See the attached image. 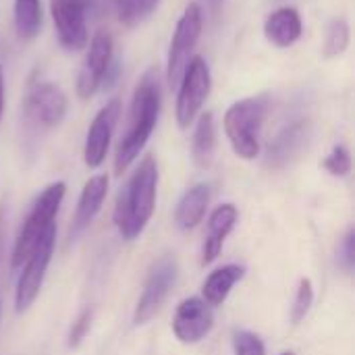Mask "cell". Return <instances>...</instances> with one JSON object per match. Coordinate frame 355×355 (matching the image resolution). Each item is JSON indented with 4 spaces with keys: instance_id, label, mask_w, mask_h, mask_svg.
<instances>
[{
    "instance_id": "cell-1",
    "label": "cell",
    "mask_w": 355,
    "mask_h": 355,
    "mask_svg": "<svg viewBox=\"0 0 355 355\" xmlns=\"http://www.w3.org/2000/svg\"><path fill=\"white\" fill-rule=\"evenodd\" d=\"M162 106V81L156 69H148L141 79L137 81L131 106H129V119L125 135L121 137L114 154V173L123 175L141 154L148 139L152 137Z\"/></svg>"
},
{
    "instance_id": "cell-2",
    "label": "cell",
    "mask_w": 355,
    "mask_h": 355,
    "mask_svg": "<svg viewBox=\"0 0 355 355\" xmlns=\"http://www.w3.org/2000/svg\"><path fill=\"white\" fill-rule=\"evenodd\" d=\"M158 193V164L152 154L144 156L139 166L121 189L114 206V225L125 241L137 239L148 227Z\"/></svg>"
},
{
    "instance_id": "cell-3",
    "label": "cell",
    "mask_w": 355,
    "mask_h": 355,
    "mask_svg": "<svg viewBox=\"0 0 355 355\" xmlns=\"http://www.w3.org/2000/svg\"><path fill=\"white\" fill-rule=\"evenodd\" d=\"M268 96H250L233 102L225 112L227 139L241 160H256L260 156V131L268 112Z\"/></svg>"
},
{
    "instance_id": "cell-4",
    "label": "cell",
    "mask_w": 355,
    "mask_h": 355,
    "mask_svg": "<svg viewBox=\"0 0 355 355\" xmlns=\"http://www.w3.org/2000/svg\"><path fill=\"white\" fill-rule=\"evenodd\" d=\"M64 193H67V185L62 181H56V183H50L48 187H44L42 193L35 198V202L31 204V210L27 212V216L23 220V227L15 239V248H12V256H10L12 268L23 266V262L29 258V254L33 252L37 241L54 225V218L64 200Z\"/></svg>"
},
{
    "instance_id": "cell-5",
    "label": "cell",
    "mask_w": 355,
    "mask_h": 355,
    "mask_svg": "<svg viewBox=\"0 0 355 355\" xmlns=\"http://www.w3.org/2000/svg\"><path fill=\"white\" fill-rule=\"evenodd\" d=\"M202 27H204V10H202L200 2H189L177 21V27L173 31V37H171L168 54H166L164 77H166V83L171 87L179 85L185 67L196 56L193 52H196V46L200 42Z\"/></svg>"
},
{
    "instance_id": "cell-6",
    "label": "cell",
    "mask_w": 355,
    "mask_h": 355,
    "mask_svg": "<svg viewBox=\"0 0 355 355\" xmlns=\"http://www.w3.org/2000/svg\"><path fill=\"white\" fill-rule=\"evenodd\" d=\"M210 89H212L210 67L204 60V56L196 54L185 67L181 81H179V92H177L175 116L181 129H189L196 123V119L200 116L210 96Z\"/></svg>"
},
{
    "instance_id": "cell-7",
    "label": "cell",
    "mask_w": 355,
    "mask_h": 355,
    "mask_svg": "<svg viewBox=\"0 0 355 355\" xmlns=\"http://www.w3.org/2000/svg\"><path fill=\"white\" fill-rule=\"evenodd\" d=\"M179 279V264L175 256H162L158 262H154L146 283L144 291L137 300L135 312H133V324L141 327L148 324L166 302L168 293L173 291L175 283Z\"/></svg>"
},
{
    "instance_id": "cell-8",
    "label": "cell",
    "mask_w": 355,
    "mask_h": 355,
    "mask_svg": "<svg viewBox=\"0 0 355 355\" xmlns=\"http://www.w3.org/2000/svg\"><path fill=\"white\" fill-rule=\"evenodd\" d=\"M56 245V227L52 225L44 237L37 241V245L33 248V252L29 254V258L25 260L23 272L17 281V289H15V310L19 314L27 312L31 308V304L35 302V297L40 295V289L44 285V277L46 270L50 266L52 260V252Z\"/></svg>"
},
{
    "instance_id": "cell-9",
    "label": "cell",
    "mask_w": 355,
    "mask_h": 355,
    "mask_svg": "<svg viewBox=\"0 0 355 355\" xmlns=\"http://www.w3.org/2000/svg\"><path fill=\"white\" fill-rule=\"evenodd\" d=\"M87 52L83 58V64L79 69L77 75V96L81 100H89L106 81H108V73L114 64V44H112V35L104 29L96 31L94 37L87 42Z\"/></svg>"
},
{
    "instance_id": "cell-10",
    "label": "cell",
    "mask_w": 355,
    "mask_h": 355,
    "mask_svg": "<svg viewBox=\"0 0 355 355\" xmlns=\"http://www.w3.org/2000/svg\"><path fill=\"white\" fill-rule=\"evenodd\" d=\"M50 15L64 50L79 52L87 46V0H50Z\"/></svg>"
},
{
    "instance_id": "cell-11",
    "label": "cell",
    "mask_w": 355,
    "mask_h": 355,
    "mask_svg": "<svg viewBox=\"0 0 355 355\" xmlns=\"http://www.w3.org/2000/svg\"><path fill=\"white\" fill-rule=\"evenodd\" d=\"M67 110H69V100L56 83L31 81L27 85L25 112L35 125H40L44 129L58 127L64 121Z\"/></svg>"
},
{
    "instance_id": "cell-12",
    "label": "cell",
    "mask_w": 355,
    "mask_h": 355,
    "mask_svg": "<svg viewBox=\"0 0 355 355\" xmlns=\"http://www.w3.org/2000/svg\"><path fill=\"white\" fill-rule=\"evenodd\" d=\"M119 119H121V100L114 98V100L106 102L98 110L94 121L89 123L85 144H83V160H85L87 168H98L106 160L110 139H112Z\"/></svg>"
},
{
    "instance_id": "cell-13",
    "label": "cell",
    "mask_w": 355,
    "mask_h": 355,
    "mask_svg": "<svg viewBox=\"0 0 355 355\" xmlns=\"http://www.w3.org/2000/svg\"><path fill=\"white\" fill-rule=\"evenodd\" d=\"M212 329L214 312L202 297H187L177 306L173 316V333L181 343H200Z\"/></svg>"
},
{
    "instance_id": "cell-14",
    "label": "cell",
    "mask_w": 355,
    "mask_h": 355,
    "mask_svg": "<svg viewBox=\"0 0 355 355\" xmlns=\"http://www.w3.org/2000/svg\"><path fill=\"white\" fill-rule=\"evenodd\" d=\"M108 196V175H94L85 181L79 202H77V210L73 216V229H71V239L81 235L98 216V212L102 210V204Z\"/></svg>"
},
{
    "instance_id": "cell-15",
    "label": "cell",
    "mask_w": 355,
    "mask_h": 355,
    "mask_svg": "<svg viewBox=\"0 0 355 355\" xmlns=\"http://www.w3.org/2000/svg\"><path fill=\"white\" fill-rule=\"evenodd\" d=\"M304 31L302 15L295 6H281L272 10L264 21V35L277 48L293 46Z\"/></svg>"
},
{
    "instance_id": "cell-16",
    "label": "cell",
    "mask_w": 355,
    "mask_h": 355,
    "mask_svg": "<svg viewBox=\"0 0 355 355\" xmlns=\"http://www.w3.org/2000/svg\"><path fill=\"white\" fill-rule=\"evenodd\" d=\"M237 223V208L233 204H220L218 208H214V212L210 214L208 220V233H206V241L202 248V264H212L225 245V239L231 235V231L235 229Z\"/></svg>"
},
{
    "instance_id": "cell-17",
    "label": "cell",
    "mask_w": 355,
    "mask_h": 355,
    "mask_svg": "<svg viewBox=\"0 0 355 355\" xmlns=\"http://www.w3.org/2000/svg\"><path fill=\"white\" fill-rule=\"evenodd\" d=\"M210 198H212V189H210L208 183H196V185H191L183 193V198L179 200V204H177V210H175V223H177V227L183 229V231L196 229L202 223V218H204V214L208 210Z\"/></svg>"
},
{
    "instance_id": "cell-18",
    "label": "cell",
    "mask_w": 355,
    "mask_h": 355,
    "mask_svg": "<svg viewBox=\"0 0 355 355\" xmlns=\"http://www.w3.org/2000/svg\"><path fill=\"white\" fill-rule=\"evenodd\" d=\"M245 277V268L239 264H227L208 275L202 285V300L210 308H218L227 302L231 289Z\"/></svg>"
},
{
    "instance_id": "cell-19",
    "label": "cell",
    "mask_w": 355,
    "mask_h": 355,
    "mask_svg": "<svg viewBox=\"0 0 355 355\" xmlns=\"http://www.w3.org/2000/svg\"><path fill=\"white\" fill-rule=\"evenodd\" d=\"M216 150V127L212 112H200L191 137V158L200 168H208L214 160Z\"/></svg>"
},
{
    "instance_id": "cell-20",
    "label": "cell",
    "mask_w": 355,
    "mask_h": 355,
    "mask_svg": "<svg viewBox=\"0 0 355 355\" xmlns=\"http://www.w3.org/2000/svg\"><path fill=\"white\" fill-rule=\"evenodd\" d=\"M15 33L21 42H31L42 29V2L40 0H15L12 8Z\"/></svg>"
},
{
    "instance_id": "cell-21",
    "label": "cell",
    "mask_w": 355,
    "mask_h": 355,
    "mask_svg": "<svg viewBox=\"0 0 355 355\" xmlns=\"http://www.w3.org/2000/svg\"><path fill=\"white\" fill-rule=\"evenodd\" d=\"M112 2L119 21L125 27H137L156 10L160 0H112Z\"/></svg>"
},
{
    "instance_id": "cell-22",
    "label": "cell",
    "mask_w": 355,
    "mask_h": 355,
    "mask_svg": "<svg viewBox=\"0 0 355 355\" xmlns=\"http://www.w3.org/2000/svg\"><path fill=\"white\" fill-rule=\"evenodd\" d=\"M349 25L343 17H335L327 31H324V40H322V56L324 58H337L341 56L347 46H349Z\"/></svg>"
},
{
    "instance_id": "cell-23",
    "label": "cell",
    "mask_w": 355,
    "mask_h": 355,
    "mask_svg": "<svg viewBox=\"0 0 355 355\" xmlns=\"http://www.w3.org/2000/svg\"><path fill=\"white\" fill-rule=\"evenodd\" d=\"M314 304V285L310 279H300V285H297V291H295V300H293V306H291V322L293 324H300L310 308Z\"/></svg>"
},
{
    "instance_id": "cell-24",
    "label": "cell",
    "mask_w": 355,
    "mask_h": 355,
    "mask_svg": "<svg viewBox=\"0 0 355 355\" xmlns=\"http://www.w3.org/2000/svg\"><path fill=\"white\" fill-rule=\"evenodd\" d=\"M322 168L327 173H331L333 177H347L352 173V154L347 150V146L337 144L331 154L322 160Z\"/></svg>"
},
{
    "instance_id": "cell-25",
    "label": "cell",
    "mask_w": 355,
    "mask_h": 355,
    "mask_svg": "<svg viewBox=\"0 0 355 355\" xmlns=\"http://www.w3.org/2000/svg\"><path fill=\"white\" fill-rule=\"evenodd\" d=\"M233 349L235 355H266L264 341L252 331H235Z\"/></svg>"
},
{
    "instance_id": "cell-26",
    "label": "cell",
    "mask_w": 355,
    "mask_h": 355,
    "mask_svg": "<svg viewBox=\"0 0 355 355\" xmlns=\"http://www.w3.org/2000/svg\"><path fill=\"white\" fill-rule=\"evenodd\" d=\"M300 139H302V127H291V129H287V131L279 137V141L275 144V150H270V156L275 154V158L287 160L289 154H293L295 148L300 146Z\"/></svg>"
},
{
    "instance_id": "cell-27",
    "label": "cell",
    "mask_w": 355,
    "mask_h": 355,
    "mask_svg": "<svg viewBox=\"0 0 355 355\" xmlns=\"http://www.w3.org/2000/svg\"><path fill=\"white\" fill-rule=\"evenodd\" d=\"M92 318H94L92 308H85V310L79 312L77 320L73 322V327H71V331H69V341H67V343H69L71 349H75V347L81 345V341L85 339V335H87L89 329H92Z\"/></svg>"
},
{
    "instance_id": "cell-28",
    "label": "cell",
    "mask_w": 355,
    "mask_h": 355,
    "mask_svg": "<svg viewBox=\"0 0 355 355\" xmlns=\"http://www.w3.org/2000/svg\"><path fill=\"white\" fill-rule=\"evenodd\" d=\"M339 264H341L347 272H352V270H354V264H355V231L354 229H349V231L345 233V237H343V241H341V245H339Z\"/></svg>"
},
{
    "instance_id": "cell-29",
    "label": "cell",
    "mask_w": 355,
    "mask_h": 355,
    "mask_svg": "<svg viewBox=\"0 0 355 355\" xmlns=\"http://www.w3.org/2000/svg\"><path fill=\"white\" fill-rule=\"evenodd\" d=\"M2 112H4V71L0 64V121H2Z\"/></svg>"
},
{
    "instance_id": "cell-30",
    "label": "cell",
    "mask_w": 355,
    "mask_h": 355,
    "mask_svg": "<svg viewBox=\"0 0 355 355\" xmlns=\"http://www.w3.org/2000/svg\"><path fill=\"white\" fill-rule=\"evenodd\" d=\"M223 2H225V0H206V4H208V8H210V12H212V15H218V10H220Z\"/></svg>"
},
{
    "instance_id": "cell-31",
    "label": "cell",
    "mask_w": 355,
    "mask_h": 355,
    "mask_svg": "<svg viewBox=\"0 0 355 355\" xmlns=\"http://www.w3.org/2000/svg\"><path fill=\"white\" fill-rule=\"evenodd\" d=\"M2 243H4V223H2V214H0V256H2Z\"/></svg>"
},
{
    "instance_id": "cell-32",
    "label": "cell",
    "mask_w": 355,
    "mask_h": 355,
    "mask_svg": "<svg viewBox=\"0 0 355 355\" xmlns=\"http://www.w3.org/2000/svg\"><path fill=\"white\" fill-rule=\"evenodd\" d=\"M281 355H295V354H293V352H283Z\"/></svg>"
}]
</instances>
